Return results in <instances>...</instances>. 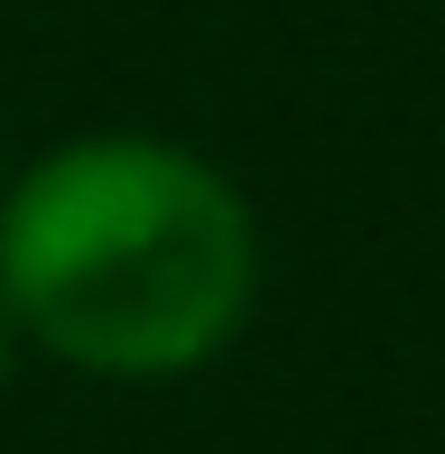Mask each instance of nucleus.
Listing matches in <instances>:
<instances>
[{
    "label": "nucleus",
    "mask_w": 445,
    "mask_h": 454,
    "mask_svg": "<svg viewBox=\"0 0 445 454\" xmlns=\"http://www.w3.org/2000/svg\"><path fill=\"white\" fill-rule=\"evenodd\" d=\"M0 297L28 353L112 389L214 371L260 306V214L168 130H74L0 195Z\"/></svg>",
    "instance_id": "f257e3e1"
},
{
    "label": "nucleus",
    "mask_w": 445,
    "mask_h": 454,
    "mask_svg": "<svg viewBox=\"0 0 445 454\" xmlns=\"http://www.w3.org/2000/svg\"><path fill=\"white\" fill-rule=\"evenodd\" d=\"M37 353H28V334H19V316H10V297H0V389L19 380V371H28Z\"/></svg>",
    "instance_id": "f03ea898"
},
{
    "label": "nucleus",
    "mask_w": 445,
    "mask_h": 454,
    "mask_svg": "<svg viewBox=\"0 0 445 454\" xmlns=\"http://www.w3.org/2000/svg\"><path fill=\"white\" fill-rule=\"evenodd\" d=\"M10 168H19V158H10V130H0V195H10Z\"/></svg>",
    "instance_id": "7ed1b4c3"
}]
</instances>
